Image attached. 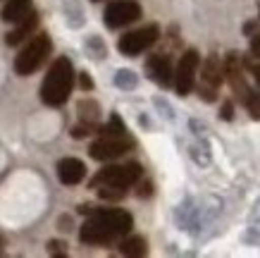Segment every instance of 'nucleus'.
<instances>
[{"mask_svg": "<svg viewBox=\"0 0 260 258\" xmlns=\"http://www.w3.org/2000/svg\"><path fill=\"white\" fill-rule=\"evenodd\" d=\"M81 213H88V220L81 225L79 232V239L84 244H110L112 239L126 235L134 227V218L119 208L91 211L88 206H81Z\"/></svg>", "mask_w": 260, "mask_h": 258, "instance_id": "1", "label": "nucleus"}, {"mask_svg": "<svg viewBox=\"0 0 260 258\" xmlns=\"http://www.w3.org/2000/svg\"><path fill=\"white\" fill-rule=\"evenodd\" d=\"M72 86H74V67L67 58H57L55 63L50 65L46 79H43V86H41V98L46 105H62L67 103L72 94Z\"/></svg>", "mask_w": 260, "mask_h": 258, "instance_id": "2", "label": "nucleus"}, {"mask_svg": "<svg viewBox=\"0 0 260 258\" xmlns=\"http://www.w3.org/2000/svg\"><path fill=\"white\" fill-rule=\"evenodd\" d=\"M222 208V201L215 196H203V198H186L177 208V222L189 232H198L205 225H210Z\"/></svg>", "mask_w": 260, "mask_h": 258, "instance_id": "3", "label": "nucleus"}, {"mask_svg": "<svg viewBox=\"0 0 260 258\" xmlns=\"http://www.w3.org/2000/svg\"><path fill=\"white\" fill-rule=\"evenodd\" d=\"M224 74H227V79H229L232 91L237 94L241 105L248 110V115H251L253 120H260V98L251 86H248V81H246L244 67H241L237 55H229L227 58V63H224Z\"/></svg>", "mask_w": 260, "mask_h": 258, "instance_id": "4", "label": "nucleus"}, {"mask_svg": "<svg viewBox=\"0 0 260 258\" xmlns=\"http://www.w3.org/2000/svg\"><path fill=\"white\" fill-rule=\"evenodd\" d=\"M141 165L139 163H126V165H108L103 167L93 180H91V189L101 187H117V189H129L141 180Z\"/></svg>", "mask_w": 260, "mask_h": 258, "instance_id": "5", "label": "nucleus"}, {"mask_svg": "<svg viewBox=\"0 0 260 258\" xmlns=\"http://www.w3.org/2000/svg\"><path fill=\"white\" fill-rule=\"evenodd\" d=\"M50 39H48V34H39L34 41H29V46L22 48V53L15 58V72L19 77H29L34 72L39 70L41 65L46 63V58L50 55Z\"/></svg>", "mask_w": 260, "mask_h": 258, "instance_id": "6", "label": "nucleus"}, {"mask_svg": "<svg viewBox=\"0 0 260 258\" xmlns=\"http://www.w3.org/2000/svg\"><path fill=\"white\" fill-rule=\"evenodd\" d=\"M132 149H134V139L129 134H101V139L91 144V158L115 160Z\"/></svg>", "mask_w": 260, "mask_h": 258, "instance_id": "7", "label": "nucleus"}, {"mask_svg": "<svg viewBox=\"0 0 260 258\" xmlns=\"http://www.w3.org/2000/svg\"><path fill=\"white\" fill-rule=\"evenodd\" d=\"M222 79H224V63H222L217 55H210L205 60L203 70H201V84H198V96L203 101L213 103L217 98V89H220Z\"/></svg>", "mask_w": 260, "mask_h": 258, "instance_id": "8", "label": "nucleus"}, {"mask_svg": "<svg viewBox=\"0 0 260 258\" xmlns=\"http://www.w3.org/2000/svg\"><path fill=\"white\" fill-rule=\"evenodd\" d=\"M198 65H201V55L191 48L181 55L179 65H177V72L172 74V81L177 86V94L179 96H189L196 86V74H198Z\"/></svg>", "mask_w": 260, "mask_h": 258, "instance_id": "9", "label": "nucleus"}, {"mask_svg": "<svg viewBox=\"0 0 260 258\" xmlns=\"http://www.w3.org/2000/svg\"><path fill=\"white\" fill-rule=\"evenodd\" d=\"M160 36V29L155 24H148V26H141V29H136V32H129L124 34L122 39H119V50L129 58H134V55L143 53V50H148Z\"/></svg>", "mask_w": 260, "mask_h": 258, "instance_id": "10", "label": "nucleus"}, {"mask_svg": "<svg viewBox=\"0 0 260 258\" xmlns=\"http://www.w3.org/2000/svg\"><path fill=\"white\" fill-rule=\"evenodd\" d=\"M141 17V5L136 0H115L105 8V24L110 29H119L126 24L136 22Z\"/></svg>", "mask_w": 260, "mask_h": 258, "instance_id": "11", "label": "nucleus"}, {"mask_svg": "<svg viewBox=\"0 0 260 258\" xmlns=\"http://www.w3.org/2000/svg\"><path fill=\"white\" fill-rule=\"evenodd\" d=\"M146 72H148V77L160 86H170L172 84V63H170V58L167 55H150L148 60H146Z\"/></svg>", "mask_w": 260, "mask_h": 258, "instance_id": "12", "label": "nucleus"}, {"mask_svg": "<svg viewBox=\"0 0 260 258\" xmlns=\"http://www.w3.org/2000/svg\"><path fill=\"white\" fill-rule=\"evenodd\" d=\"M86 175V165L77 158H62L57 163V177L62 184H79Z\"/></svg>", "mask_w": 260, "mask_h": 258, "instance_id": "13", "label": "nucleus"}, {"mask_svg": "<svg viewBox=\"0 0 260 258\" xmlns=\"http://www.w3.org/2000/svg\"><path fill=\"white\" fill-rule=\"evenodd\" d=\"M36 24H39V17H36V12L31 10V12H29L26 17H22V19L17 22L15 29L8 34V43H10V46H17L19 41H24L29 34L34 32V29H36Z\"/></svg>", "mask_w": 260, "mask_h": 258, "instance_id": "14", "label": "nucleus"}, {"mask_svg": "<svg viewBox=\"0 0 260 258\" xmlns=\"http://www.w3.org/2000/svg\"><path fill=\"white\" fill-rule=\"evenodd\" d=\"M29 12H31V0H8L3 12H0V17H3V22L17 24L22 17L29 15Z\"/></svg>", "mask_w": 260, "mask_h": 258, "instance_id": "15", "label": "nucleus"}, {"mask_svg": "<svg viewBox=\"0 0 260 258\" xmlns=\"http://www.w3.org/2000/svg\"><path fill=\"white\" fill-rule=\"evenodd\" d=\"M79 118L81 125H91L98 129V118H101V108L95 101H81L79 103Z\"/></svg>", "mask_w": 260, "mask_h": 258, "instance_id": "16", "label": "nucleus"}, {"mask_svg": "<svg viewBox=\"0 0 260 258\" xmlns=\"http://www.w3.org/2000/svg\"><path fill=\"white\" fill-rule=\"evenodd\" d=\"M119 251L124 256H143L148 249H146V239L143 237H126L124 242L119 244Z\"/></svg>", "mask_w": 260, "mask_h": 258, "instance_id": "17", "label": "nucleus"}, {"mask_svg": "<svg viewBox=\"0 0 260 258\" xmlns=\"http://www.w3.org/2000/svg\"><path fill=\"white\" fill-rule=\"evenodd\" d=\"M115 84H117L119 89H124V91H132V89H136V84H139V77H136L132 70H119L117 74H115Z\"/></svg>", "mask_w": 260, "mask_h": 258, "instance_id": "18", "label": "nucleus"}, {"mask_svg": "<svg viewBox=\"0 0 260 258\" xmlns=\"http://www.w3.org/2000/svg\"><path fill=\"white\" fill-rule=\"evenodd\" d=\"M88 48V53H91V58H95V60H101V58H105L108 55V48H105V43H103L98 36H91L86 43Z\"/></svg>", "mask_w": 260, "mask_h": 258, "instance_id": "19", "label": "nucleus"}, {"mask_svg": "<svg viewBox=\"0 0 260 258\" xmlns=\"http://www.w3.org/2000/svg\"><path fill=\"white\" fill-rule=\"evenodd\" d=\"M191 156L196 158V163L208 165V163H210V151H208V144H205V141L193 144V146H191Z\"/></svg>", "mask_w": 260, "mask_h": 258, "instance_id": "20", "label": "nucleus"}, {"mask_svg": "<svg viewBox=\"0 0 260 258\" xmlns=\"http://www.w3.org/2000/svg\"><path fill=\"white\" fill-rule=\"evenodd\" d=\"M251 230L260 235V201H255V206L251 211Z\"/></svg>", "mask_w": 260, "mask_h": 258, "instance_id": "21", "label": "nucleus"}, {"mask_svg": "<svg viewBox=\"0 0 260 258\" xmlns=\"http://www.w3.org/2000/svg\"><path fill=\"white\" fill-rule=\"evenodd\" d=\"M222 120H232L234 118V105H232V101H224L222 103Z\"/></svg>", "mask_w": 260, "mask_h": 258, "instance_id": "22", "label": "nucleus"}, {"mask_svg": "<svg viewBox=\"0 0 260 258\" xmlns=\"http://www.w3.org/2000/svg\"><path fill=\"white\" fill-rule=\"evenodd\" d=\"M155 105H158L160 110H165V112H162V115H165L167 120H172V118H174V115H172V110H170V105H167V103L162 101V98H155Z\"/></svg>", "mask_w": 260, "mask_h": 258, "instance_id": "23", "label": "nucleus"}, {"mask_svg": "<svg viewBox=\"0 0 260 258\" xmlns=\"http://www.w3.org/2000/svg\"><path fill=\"white\" fill-rule=\"evenodd\" d=\"M251 53L255 55V58H260V34H255L251 41Z\"/></svg>", "mask_w": 260, "mask_h": 258, "instance_id": "24", "label": "nucleus"}, {"mask_svg": "<svg viewBox=\"0 0 260 258\" xmlns=\"http://www.w3.org/2000/svg\"><path fill=\"white\" fill-rule=\"evenodd\" d=\"M62 246H64V244H60V242H50V244H48V249H50V253H64Z\"/></svg>", "mask_w": 260, "mask_h": 258, "instance_id": "25", "label": "nucleus"}, {"mask_svg": "<svg viewBox=\"0 0 260 258\" xmlns=\"http://www.w3.org/2000/svg\"><path fill=\"white\" fill-rule=\"evenodd\" d=\"M81 86H84V89H91V86H93V81H91V77H88L86 72L81 74Z\"/></svg>", "mask_w": 260, "mask_h": 258, "instance_id": "26", "label": "nucleus"}, {"mask_svg": "<svg viewBox=\"0 0 260 258\" xmlns=\"http://www.w3.org/2000/svg\"><path fill=\"white\" fill-rule=\"evenodd\" d=\"M248 67H251L253 77H255V81H258V86H260V65H248Z\"/></svg>", "mask_w": 260, "mask_h": 258, "instance_id": "27", "label": "nucleus"}, {"mask_svg": "<svg viewBox=\"0 0 260 258\" xmlns=\"http://www.w3.org/2000/svg\"><path fill=\"white\" fill-rule=\"evenodd\" d=\"M255 29H258V22H248V24H246V34H248V36H251Z\"/></svg>", "mask_w": 260, "mask_h": 258, "instance_id": "28", "label": "nucleus"}, {"mask_svg": "<svg viewBox=\"0 0 260 258\" xmlns=\"http://www.w3.org/2000/svg\"><path fill=\"white\" fill-rule=\"evenodd\" d=\"M139 196H150V184H148V182H146V184L139 189Z\"/></svg>", "mask_w": 260, "mask_h": 258, "instance_id": "29", "label": "nucleus"}]
</instances>
